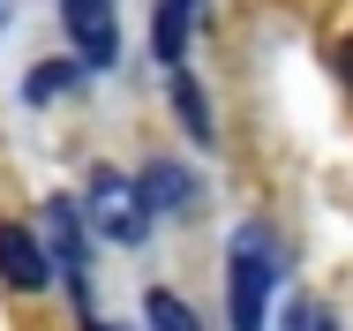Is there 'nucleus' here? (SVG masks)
<instances>
[{"instance_id":"13","label":"nucleus","mask_w":353,"mask_h":331,"mask_svg":"<svg viewBox=\"0 0 353 331\" xmlns=\"http://www.w3.org/2000/svg\"><path fill=\"white\" fill-rule=\"evenodd\" d=\"M0 23H8V0H0Z\"/></svg>"},{"instance_id":"14","label":"nucleus","mask_w":353,"mask_h":331,"mask_svg":"<svg viewBox=\"0 0 353 331\" xmlns=\"http://www.w3.org/2000/svg\"><path fill=\"white\" fill-rule=\"evenodd\" d=\"M90 331H113V324H90Z\"/></svg>"},{"instance_id":"9","label":"nucleus","mask_w":353,"mask_h":331,"mask_svg":"<svg viewBox=\"0 0 353 331\" xmlns=\"http://www.w3.org/2000/svg\"><path fill=\"white\" fill-rule=\"evenodd\" d=\"M143 309H150V331H203V324H196V309H188L181 294H165V286H150Z\"/></svg>"},{"instance_id":"11","label":"nucleus","mask_w":353,"mask_h":331,"mask_svg":"<svg viewBox=\"0 0 353 331\" xmlns=\"http://www.w3.org/2000/svg\"><path fill=\"white\" fill-rule=\"evenodd\" d=\"M285 331H339V316H331L323 301H293V309H285Z\"/></svg>"},{"instance_id":"10","label":"nucleus","mask_w":353,"mask_h":331,"mask_svg":"<svg viewBox=\"0 0 353 331\" xmlns=\"http://www.w3.org/2000/svg\"><path fill=\"white\" fill-rule=\"evenodd\" d=\"M61 91H75V68H68V61H46V68H30V75H23V98H30V106L61 98Z\"/></svg>"},{"instance_id":"5","label":"nucleus","mask_w":353,"mask_h":331,"mask_svg":"<svg viewBox=\"0 0 353 331\" xmlns=\"http://www.w3.org/2000/svg\"><path fill=\"white\" fill-rule=\"evenodd\" d=\"M0 278L23 286V294H38V286L53 278V264H46V249H38L30 226H0Z\"/></svg>"},{"instance_id":"2","label":"nucleus","mask_w":353,"mask_h":331,"mask_svg":"<svg viewBox=\"0 0 353 331\" xmlns=\"http://www.w3.org/2000/svg\"><path fill=\"white\" fill-rule=\"evenodd\" d=\"M90 226L105 234V241H121V249H136L143 234H150V211H143V196H136V181L128 173H113V166H98L90 173Z\"/></svg>"},{"instance_id":"6","label":"nucleus","mask_w":353,"mask_h":331,"mask_svg":"<svg viewBox=\"0 0 353 331\" xmlns=\"http://www.w3.org/2000/svg\"><path fill=\"white\" fill-rule=\"evenodd\" d=\"M136 196H143V211H188L196 203V173L173 166V158H158V166H143Z\"/></svg>"},{"instance_id":"4","label":"nucleus","mask_w":353,"mask_h":331,"mask_svg":"<svg viewBox=\"0 0 353 331\" xmlns=\"http://www.w3.org/2000/svg\"><path fill=\"white\" fill-rule=\"evenodd\" d=\"M38 226H46V234H38V249H46V264H61V271H68V286H83V203L53 196Z\"/></svg>"},{"instance_id":"3","label":"nucleus","mask_w":353,"mask_h":331,"mask_svg":"<svg viewBox=\"0 0 353 331\" xmlns=\"http://www.w3.org/2000/svg\"><path fill=\"white\" fill-rule=\"evenodd\" d=\"M61 23H68L75 53L90 68H105L121 53V23H113V0H61Z\"/></svg>"},{"instance_id":"7","label":"nucleus","mask_w":353,"mask_h":331,"mask_svg":"<svg viewBox=\"0 0 353 331\" xmlns=\"http://www.w3.org/2000/svg\"><path fill=\"white\" fill-rule=\"evenodd\" d=\"M188 23H196V8H181V0H158L150 46H158V61H165V68H181V53H188Z\"/></svg>"},{"instance_id":"12","label":"nucleus","mask_w":353,"mask_h":331,"mask_svg":"<svg viewBox=\"0 0 353 331\" xmlns=\"http://www.w3.org/2000/svg\"><path fill=\"white\" fill-rule=\"evenodd\" d=\"M339 68H346V83H353V38H346V46H339Z\"/></svg>"},{"instance_id":"1","label":"nucleus","mask_w":353,"mask_h":331,"mask_svg":"<svg viewBox=\"0 0 353 331\" xmlns=\"http://www.w3.org/2000/svg\"><path fill=\"white\" fill-rule=\"evenodd\" d=\"M271 286H279V241H271V226H241V234H233V264H225L233 331H263Z\"/></svg>"},{"instance_id":"8","label":"nucleus","mask_w":353,"mask_h":331,"mask_svg":"<svg viewBox=\"0 0 353 331\" xmlns=\"http://www.w3.org/2000/svg\"><path fill=\"white\" fill-rule=\"evenodd\" d=\"M173 113H181V129L196 135V143H211V113H203V91H196V75H173Z\"/></svg>"}]
</instances>
